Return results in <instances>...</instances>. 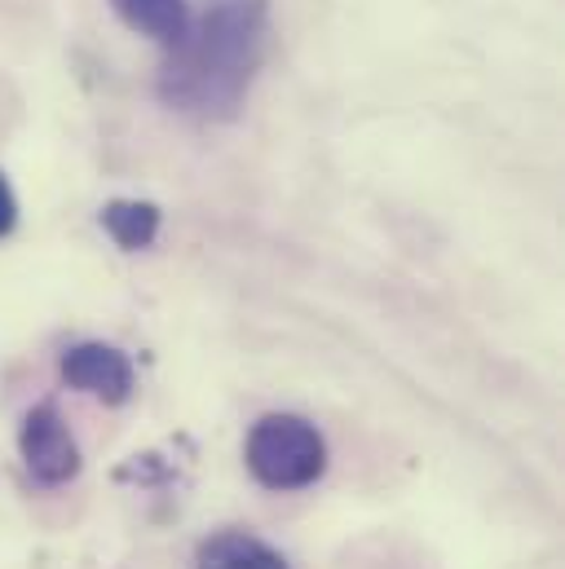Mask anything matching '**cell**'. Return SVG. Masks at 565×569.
Wrapping results in <instances>:
<instances>
[{"instance_id": "6da1fadb", "label": "cell", "mask_w": 565, "mask_h": 569, "mask_svg": "<svg viewBox=\"0 0 565 569\" xmlns=\"http://www.w3.org/2000/svg\"><path fill=\"white\" fill-rule=\"evenodd\" d=\"M270 44V0H208L159 67V102L195 120H235Z\"/></svg>"}, {"instance_id": "7a4b0ae2", "label": "cell", "mask_w": 565, "mask_h": 569, "mask_svg": "<svg viewBox=\"0 0 565 569\" xmlns=\"http://www.w3.org/2000/svg\"><path fill=\"white\" fill-rule=\"evenodd\" d=\"M244 459L266 490H305L327 472V441L300 416H261L248 432Z\"/></svg>"}, {"instance_id": "3957f363", "label": "cell", "mask_w": 565, "mask_h": 569, "mask_svg": "<svg viewBox=\"0 0 565 569\" xmlns=\"http://www.w3.org/2000/svg\"><path fill=\"white\" fill-rule=\"evenodd\" d=\"M18 455L27 463V472L40 486H67L80 472V446L71 437V428L62 420V411L53 402H40L22 416L18 428Z\"/></svg>"}, {"instance_id": "277c9868", "label": "cell", "mask_w": 565, "mask_h": 569, "mask_svg": "<svg viewBox=\"0 0 565 569\" xmlns=\"http://www.w3.org/2000/svg\"><path fill=\"white\" fill-rule=\"evenodd\" d=\"M62 380L89 398H102L107 407H120L133 398V362L102 340H85L62 353Z\"/></svg>"}, {"instance_id": "5b68a950", "label": "cell", "mask_w": 565, "mask_h": 569, "mask_svg": "<svg viewBox=\"0 0 565 569\" xmlns=\"http://www.w3.org/2000/svg\"><path fill=\"white\" fill-rule=\"evenodd\" d=\"M195 569H287V561L248 530H221L199 543Z\"/></svg>"}, {"instance_id": "8992f818", "label": "cell", "mask_w": 565, "mask_h": 569, "mask_svg": "<svg viewBox=\"0 0 565 569\" xmlns=\"http://www.w3.org/2000/svg\"><path fill=\"white\" fill-rule=\"evenodd\" d=\"M111 4L125 18V27L150 36L163 49H172L190 27V4L186 0H111Z\"/></svg>"}, {"instance_id": "52a82bcc", "label": "cell", "mask_w": 565, "mask_h": 569, "mask_svg": "<svg viewBox=\"0 0 565 569\" xmlns=\"http://www.w3.org/2000/svg\"><path fill=\"white\" fill-rule=\"evenodd\" d=\"M102 230L125 248V252H141L155 243L159 234V208L146 199H111L102 208Z\"/></svg>"}, {"instance_id": "ba28073f", "label": "cell", "mask_w": 565, "mask_h": 569, "mask_svg": "<svg viewBox=\"0 0 565 569\" xmlns=\"http://www.w3.org/2000/svg\"><path fill=\"white\" fill-rule=\"evenodd\" d=\"M13 226H18V199H13V190H9V181H4V172H0V239H4Z\"/></svg>"}]
</instances>
